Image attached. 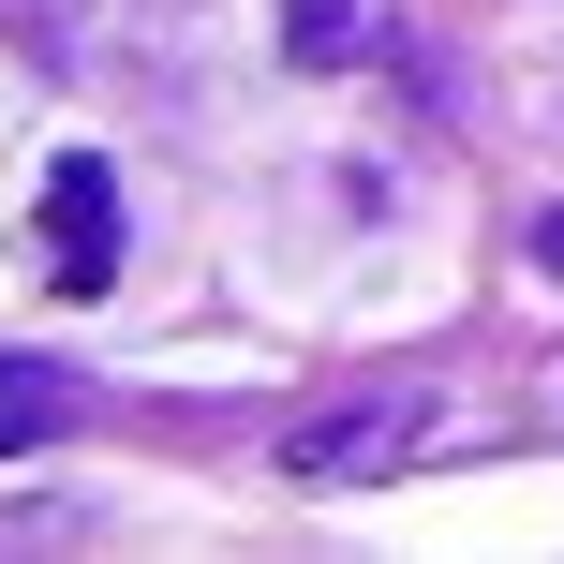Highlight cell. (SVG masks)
Segmentation results:
<instances>
[{
  "label": "cell",
  "instance_id": "1",
  "mask_svg": "<svg viewBox=\"0 0 564 564\" xmlns=\"http://www.w3.org/2000/svg\"><path fill=\"white\" fill-rule=\"evenodd\" d=\"M15 30L75 89H178L194 59V0H15Z\"/></svg>",
  "mask_w": 564,
  "mask_h": 564
},
{
  "label": "cell",
  "instance_id": "3",
  "mask_svg": "<svg viewBox=\"0 0 564 564\" xmlns=\"http://www.w3.org/2000/svg\"><path fill=\"white\" fill-rule=\"evenodd\" d=\"M45 253H59V297H105L119 282V164L105 149H59L45 164Z\"/></svg>",
  "mask_w": 564,
  "mask_h": 564
},
{
  "label": "cell",
  "instance_id": "4",
  "mask_svg": "<svg viewBox=\"0 0 564 564\" xmlns=\"http://www.w3.org/2000/svg\"><path fill=\"white\" fill-rule=\"evenodd\" d=\"M282 59H297V75H357V59H387V0H282Z\"/></svg>",
  "mask_w": 564,
  "mask_h": 564
},
{
  "label": "cell",
  "instance_id": "6",
  "mask_svg": "<svg viewBox=\"0 0 564 564\" xmlns=\"http://www.w3.org/2000/svg\"><path fill=\"white\" fill-rule=\"evenodd\" d=\"M535 268H550V282H564V208H535Z\"/></svg>",
  "mask_w": 564,
  "mask_h": 564
},
{
  "label": "cell",
  "instance_id": "2",
  "mask_svg": "<svg viewBox=\"0 0 564 564\" xmlns=\"http://www.w3.org/2000/svg\"><path fill=\"white\" fill-rule=\"evenodd\" d=\"M416 446H446V416H431L416 387H371V401H327V416L282 431V476L297 490H387Z\"/></svg>",
  "mask_w": 564,
  "mask_h": 564
},
{
  "label": "cell",
  "instance_id": "5",
  "mask_svg": "<svg viewBox=\"0 0 564 564\" xmlns=\"http://www.w3.org/2000/svg\"><path fill=\"white\" fill-rule=\"evenodd\" d=\"M59 416H75V387H59L45 357H0V460H15V446H45Z\"/></svg>",
  "mask_w": 564,
  "mask_h": 564
}]
</instances>
